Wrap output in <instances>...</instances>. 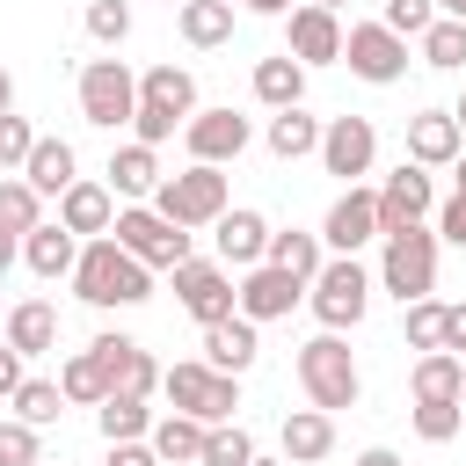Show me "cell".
<instances>
[{"instance_id": "cell-50", "label": "cell", "mask_w": 466, "mask_h": 466, "mask_svg": "<svg viewBox=\"0 0 466 466\" xmlns=\"http://www.w3.org/2000/svg\"><path fill=\"white\" fill-rule=\"evenodd\" d=\"M15 255H22V233H7V226H0V277L15 269Z\"/></svg>"}, {"instance_id": "cell-44", "label": "cell", "mask_w": 466, "mask_h": 466, "mask_svg": "<svg viewBox=\"0 0 466 466\" xmlns=\"http://www.w3.org/2000/svg\"><path fill=\"white\" fill-rule=\"evenodd\" d=\"M87 36L95 44H124L131 36V0H87Z\"/></svg>"}, {"instance_id": "cell-11", "label": "cell", "mask_w": 466, "mask_h": 466, "mask_svg": "<svg viewBox=\"0 0 466 466\" xmlns=\"http://www.w3.org/2000/svg\"><path fill=\"white\" fill-rule=\"evenodd\" d=\"M342 66L371 87H393L408 73V36H393L386 22H350L342 29Z\"/></svg>"}, {"instance_id": "cell-18", "label": "cell", "mask_w": 466, "mask_h": 466, "mask_svg": "<svg viewBox=\"0 0 466 466\" xmlns=\"http://www.w3.org/2000/svg\"><path fill=\"white\" fill-rule=\"evenodd\" d=\"M320 240H328V255H357L364 240H379V189H357V182H350V189L328 204Z\"/></svg>"}, {"instance_id": "cell-35", "label": "cell", "mask_w": 466, "mask_h": 466, "mask_svg": "<svg viewBox=\"0 0 466 466\" xmlns=\"http://www.w3.org/2000/svg\"><path fill=\"white\" fill-rule=\"evenodd\" d=\"M58 393H66V408H102V400H109V379H102L95 350H73V357L58 364Z\"/></svg>"}, {"instance_id": "cell-23", "label": "cell", "mask_w": 466, "mask_h": 466, "mask_svg": "<svg viewBox=\"0 0 466 466\" xmlns=\"http://www.w3.org/2000/svg\"><path fill=\"white\" fill-rule=\"evenodd\" d=\"M277 444H284V466H320V459L335 451V415H320V408H291L284 430H277Z\"/></svg>"}, {"instance_id": "cell-17", "label": "cell", "mask_w": 466, "mask_h": 466, "mask_svg": "<svg viewBox=\"0 0 466 466\" xmlns=\"http://www.w3.org/2000/svg\"><path fill=\"white\" fill-rule=\"evenodd\" d=\"M371 160H379L371 116H328V131H320V167L342 175V182H357V175H371Z\"/></svg>"}, {"instance_id": "cell-8", "label": "cell", "mask_w": 466, "mask_h": 466, "mask_svg": "<svg viewBox=\"0 0 466 466\" xmlns=\"http://www.w3.org/2000/svg\"><path fill=\"white\" fill-rule=\"evenodd\" d=\"M109 240H116L124 255H138L146 269H182V262H189V233H182L175 218H160L153 204H124L116 226H109Z\"/></svg>"}, {"instance_id": "cell-33", "label": "cell", "mask_w": 466, "mask_h": 466, "mask_svg": "<svg viewBox=\"0 0 466 466\" xmlns=\"http://www.w3.org/2000/svg\"><path fill=\"white\" fill-rule=\"evenodd\" d=\"M269 262H277V269H291L299 284H313V277L328 269V240H320V233L284 226V233H269Z\"/></svg>"}, {"instance_id": "cell-31", "label": "cell", "mask_w": 466, "mask_h": 466, "mask_svg": "<svg viewBox=\"0 0 466 466\" xmlns=\"http://www.w3.org/2000/svg\"><path fill=\"white\" fill-rule=\"evenodd\" d=\"M153 408L146 400H131V393H109L102 408H95V430H102V444H146L153 437Z\"/></svg>"}, {"instance_id": "cell-27", "label": "cell", "mask_w": 466, "mask_h": 466, "mask_svg": "<svg viewBox=\"0 0 466 466\" xmlns=\"http://www.w3.org/2000/svg\"><path fill=\"white\" fill-rule=\"evenodd\" d=\"M22 182H29L36 197H66V189L80 182V153H73L66 138H36V153H29V167H22Z\"/></svg>"}, {"instance_id": "cell-55", "label": "cell", "mask_w": 466, "mask_h": 466, "mask_svg": "<svg viewBox=\"0 0 466 466\" xmlns=\"http://www.w3.org/2000/svg\"><path fill=\"white\" fill-rule=\"evenodd\" d=\"M451 182H459V189H451V197H466V153H459V160H451Z\"/></svg>"}, {"instance_id": "cell-37", "label": "cell", "mask_w": 466, "mask_h": 466, "mask_svg": "<svg viewBox=\"0 0 466 466\" xmlns=\"http://www.w3.org/2000/svg\"><path fill=\"white\" fill-rule=\"evenodd\" d=\"M0 226H7V233H22V240L44 226V197H36L22 175H0Z\"/></svg>"}, {"instance_id": "cell-48", "label": "cell", "mask_w": 466, "mask_h": 466, "mask_svg": "<svg viewBox=\"0 0 466 466\" xmlns=\"http://www.w3.org/2000/svg\"><path fill=\"white\" fill-rule=\"evenodd\" d=\"M444 350L466 364V299H459V306H451V320H444Z\"/></svg>"}, {"instance_id": "cell-45", "label": "cell", "mask_w": 466, "mask_h": 466, "mask_svg": "<svg viewBox=\"0 0 466 466\" xmlns=\"http://www.w3.org/2000/svg\"><path fill=\"white\" fill-rule=\"evenodd\" d=\"M393 36H422L430 22H437V0H386V15H379Z\"/></svg>"}, {"instance_id": "cell-25", "label": "cell", "mask_w": 466, "mask_h": 466, "mask_svg": "<svg viewBox=\"0 0 466 466\" xmlns=\"http://www.w3.org/2000/svg\"><path fill=\"white\" fill-rule=\"evenodd\" d=\"M102 175H109V189H116V197H131V204H146V197L167 182V175H160V153H153V146H138V138H131V146H116Z\"/></svg>"}, {"instance_id": "cell-15", "label": "cell", "mask_w": 466, "mask_h": 466, "mask_svg": "<svg viewBox=\"0 0 466 466\" xmlns=\"http://www.w3.org/2000/svg\"><path fill=\"white\" fill-rule=\"evenodd\" d=\"M284 51L313 73V66H342V15H328V7H291L284 15Z\"/></svg>"}, {"instance_id": "cell-20", "label": "cell", "mask_w": 466, "mask_h": 466, "mask_svg": "<svg viewBox=\"0 0 466 466\" xmlns=\"http://www.w3.org/2000/svg\"><path fill=\"white\" fill-rule=\"evenodd\" d=\"M466 153V131L451 124V109H415L408 116V160L415 167H451Z\"/></svg>"}, {"instance_id": "cell-28", "label": "cell", "mask_w": 466, "mask_h": 466, "mask_svg": "<svg viewBox=\"0 0 466 466\" xmlns=\"http://www.w3.org/2000/svg\"><path fill=\"white\" fill-rule=\"evenodd\" d=\"M204 437H211V430H204L197 415H160L146 444H153L160 466H204Z\"/></svg>"}, {"instance_id": "cell-22", "label": "cell", "mask_w": 466, "mask_h": 466, "mask_svg": "<svg viewBox=\"0 0 466 466\" xmlns=\"http://www.w3.org/2000/svg\"><path fill=\"white\" fill-rule=\"evenodd\" d=\"M255 357H262V335H255V320H218V328H204V364L211 371H226V379H240V371H255Z\"/></svg>"}, {"instance_id": "cell-56", "label": "cell", "mask_w": 466, "mask_h": 466, "mask_svg": "<svg viewBox=\"0 0 466 466\" xmlns=\"http://www.w3.org/2000/svg\"><path fill=\"white\" fill-rule=\"evenodd\" d=\"M306 7H328V15H342V7H350V0H306Z\"/></svg>"}, {"instance_id": "cell-40", "label": "cell", "mask_w": 466, "mask_h": 466, "mask_svg": "<svg viewBox=\"0 0 466 466\" xmlns=\"http://www.w3.org/2000/svg\"><path fill=\"white\" fill-rule=\"evenodd\" d=\"M408 422H415V437H422V444H451V437L466 430V408H459V400H415V408H408Z\"/></svg>"}, {"instance_id": "cell-7", "label": "cell", "mask_w": 466, "mask_h": 466, "mask_svg": "<svg viewBox=\"0 0 466 466\" xmlns=\"http://www.w3.org/2000/svg\"><path fill=\"white\" fill-rule=\"evenodd\" d=\"M371 291H379V277H364V269H357V255H328V269L306 284V306H313V320H320L328 335H342V328H357V320H364Z\"/></svg>"}, {"instance_id": "cell-54", "label": "cell", "mask_w": 466, "mask_h": 466, "mask_svg": "<svg viewBox=\"0 0 466 466\" xmlns=\"http://www.w3.org/2000/svg\"><path fill=\"white\" fill-rule=\"evenodd\" d=\"M437 15L444 22H466V0H437Z\"/></svg>"}, {"instance_id": "cell-39", "label": "cell", "mask_w": 466, "mask_h": 466, "mask_svg": "<svg viewBox=\"0 0 466 466\" xmlns=\"http://www.w3.org/2000/svg\"><path fill=\"white\" fill-rule=\"evenodd\" d=\"M415 44H422V66H437V73H459V66H466V22H444V15H437Z\"/></svg>"}, {"instance_id": "cell-57", "label": "cell", "mask_w": 466, "mask_h": 466, "mask_svg": "<svg viewBox=\"0 0 466 466\" xmlns=\"http://www.w3.org/2000/svg\"><path fill=\"white\" fill-rule=\"evenodd\" d=\"M451 124H459V131H466V95H459V102H451Z\"/></svg>"}, {"instance_id": "cell-13", "label": "cell", "mask_w": 466, "mask_h": 466, "mask_svg": "<svg viewBox=\"0 0 466 466\" xmlns=\"http://www.w3.org/2000/svg\"><path fill=\"white\" fill-rule=\"evenodd\" d=\"M248 138H255V124H248L240 109H197V116L182 124V146H189V160H204V167L240 160V153H248Z\"/></svg>"}, {"instance_id": "cell-6", "label": "cell", "mask_w": 466, "mask_h": 466, "mask_svg": "<svg viewBox=\"0 0 466 466\" xmlns=\"http://www.w3.org/2000/svg\"><path fill=\"white\" fill-rule=\"evenodd\" d=\"M153 211L160 218H175L182 233L189 226H218L233 204H226V167H204V160H189L182 175H167L160 189H153Z\"/></svg>"}, {"instance_id": "cell-5", "label": "cell", "mask_w": 466, "mask_h": 466, "mask_svg": "<svg viewBox=\"0 0 466 466\" xmlns=\"http://www.w3.org/2000/svg\"><path fill=\"white\" fill-rule=\"evenodd\" d=\"M379 291H393L400 306L437 291V233L430 226H400L379 240Z\"/></svg>"}, {"instance_id": "cell-43", "label": "cell", "mask_w": 466, "mask_h": 466, "mask_svg": "<svg viewBox=\"0 0 466 466\" xmlns=\"http://www.w3.org/2000/svg\"><path fill=\"white\" fill-rule=\"evenodd\" d=\"M0 466H44V437H36L22 415L0 422Z\"/></svg>"}, {"instance_id": "cell-58", "label": "cell", "mask_w": 466, "mask_h": 466, "mask_svg": "<svg viewBox=\"0 0 466 466\" xmlns=\"http://www.w3.org/2000/svg\"><path fill=\"white\" fill-rule=\"evenodd\" d=\"M255 466H284V459H262V451H255Z\"/></svg>"}, {"instance_id": "cell-12", "label": "cell", "mask_w": 466, "mask_h": 466, "mask_svg": "<svg viewBox=\"0 0 466 466\" xmlns=\"http://www.w3.org/2000/svg\"><path fill=\"white\" fill-rule=\"evenodd\" d=\"M87 350H95L109 393H131V400H153V393H160V371H167V364H153V350H146L138 335H95Z\"/></svg>"}, {"instance_id": "cell-29", "label": "cell", "mask_w": 466, "mask_h": 466, "mask_svg": "<svg viewBox=\"0 0 466 466\" xmlns=\"http://www.w3.org/2000/svg\"><path fill=\"white\" fill-rule=\"evenodd\" d=\"M320 131H328V124L299 102V109H277L262 138H269V153H277V160H306V153H320Z\"/></svg>"}, {"instance_id": "cell-53", "label": "cell", "mask_w": 466, "mask_h": 466, "mask_svg": "<svg viewBox=\"0 0 466 466\" xmlns=\"http://www.w3.org/2000/svg\"><path fill=\"white\" fill-rule=\"evenodd\" d=\"M15 109V80H7V66H0V116Z\"/></svg>"}, {"instance_id": "cell-49", "label": "cell", "mask_w": 466, "mask_h": 466, "mask_svg": "<svg viewBox=\"0 0 466 466\" xmlns=\"http://www.w3.org/2000/svg\"><path fill=\"white\" fill-rule=\"evenodd\" d=\"M109 466H160L153 444H109Z\"/></svg>"}, {"instance_id": "cell-1", "label": "cell", "mask_w": 466, "mask_h": 466, "mask_svg": "<svg viewBox=\"0 0 466 466\" xmlns=\"http://www.w3.org/2000/svg\"><path fill=\"white\" fill-rule=\"evenodd\" d=\"M73 291H80L87 306H102V313H109V306H146V299H153V269H146L138 255H124V248L102 233V240L80 248V262H73Z\"/></svg>"}, {"instance_id": "cell-3", "label": "cell", "mask_w": 466, "mask_h": 466, "mask_svg": "<svg viewBox=\"0 0 466 466\" xmlns=\"http://www.w3.org/2000/svg\"><path fill=\"white\" fill-rule=\"evenodd\" d=\"M299 386H306V400L320 408V415H335V408H357V393H364V379H357V357H350V342L342 335H313V342H299Z\"/></svg>"}, {"instance_id": "cell-4", "label": "cell", "mask_w": 466, "mask_h": 466, "mask_svg": "<svg viewBox=\"0 0 466 466\" xmlns=\"http://www.w3.org/2000/svg\"><path fill=\"white\" fill-rule=\"evenodd\" d=\"M160 393H167V408H175V415H197L204 430L233 422V408H240V379L211 371L204 357H182V364H167V371H160Z\"/></svg>"}, {"instance_id": "cell-41", "label": "cell", "mask_w": 466, "mask_h": 466, "mask_svg": "<svg viewBox=\"0 0 466 466\" xmlns=\"http://www.w3.org/2000/svg\"><path fill=\"white\" fill-rule=\"evenodd\" d=\"M204 466H255V437H248L240 422H218V430L204 437Z\"/></svg>"}, {"instance_id": "cell-52", "label": "cell", "mask_w": 466, "mask_h": 466, "mask_svg": "<svg viewBox=\"0 0 466 466\" xmlns=\"http://www.w3.org/2000/svg\"><path fill=\"white\" fill-rule=\"evenodd\" d=\"M240 15H291V0H233Z\"/></svg>"}, {"instance_id": "cell-14", "label": "cell", "mask_w": 466, "mask_h": 466, "mask_svg": "<svg viewBox=\"0 0 466 466\" xmlns=\"http://www.w3.org/2000/svg\"><path fill=\"white\" fill-rule=\"evenodd\" d=\"M430 204H437V182H430V167L400 160V167L379 182V240H386V233H400V226H422V218H430Z\"/></svg>"}, {"instance_id": "cell-9", "label": "cell", "mask_w": 466, "mask_h": 466, "mask_svg": "<svg viewBox=\"0 0 466 466\" xmlns=\"http://www.w3.org/2000/svg\"><path fill=\"white\" fill-rule=\"evenodd\" d=\"M80 116L95 131H116V124L138 116V80H131L124 58H87L80 66Z\"/></svg>"}, {"instance_id": "cell-19", "label": "cell", "mask_w": 466, "mask_h": 466, "mask_svg": "<svg viewBox=\"0 0 466 466\" xmlns=\"http://www.w3.org/2000/svg\"><path fill=\"white\" fill-rule=\"evenodd\" d=\"M211 248H218L226 269H255V262H269V218L248 211V204H233V211L211 226Z\"/></svg>"}, {"instance_id": "cell-60", "label": "cell", "mask_w": 466, "mask_h": 466, "mask_svg": "<svg viewBox=\"0 0 466 466\" xmlns=\"http://www.w3.org/2000/svg\"><path fill=\"white\" fill-rule=\"evenodd\" d=\"M459 408H466V386H459Z\"/></svg>"}, {"instance_id": "cell-59", "label": "cell", "mask_w": 466, "mask_h": 466, "mask_svg": "<svg viewBox=\"0 0 466 466\" xmlns=\"http://www.w3.org/2000/svg\"><path fill=\"white\" fill-rule=\"evenodd\" d=\"M167 7H175V15H182V7H189V0H167Z\"/></svg>"}, {"instance_id": "cell-30", "label": "cell", "mask_w": 466, "mask_h": 466, "mask_svg": "<svg viewBox=\"0 0 466 466\" xmlns=\"http://www.w3.org/2000/svg\"><path fill=\"white\" fill-rule=\"evenodd\" d=\"M7 342H15L22 357L58 350V306H51V299H22V306L7 313Z\"/></svg>"}, {"instance_id": "cell-38", "label": "cell", "mask_w": 466, "mask_h": 466, "mask_svg": "<svg viewBox=\"0 0 466 466\" xmlns=\"http://www.w3.org/2000/svg\"><path fill=\"white\" fill-rule=\"evenodd\" d=\"M15 415H22L29 430H51V422L66 415V393H58V379H22V386H15Z\"/></svg>"}, {"instance_id": "cell-10", "label": "cell", "mask_w": 466, "mask_h": 466, "mask_svg": "<svg viewBox=\"0 0 466 466\" xmlns=\"http://www.w3.org/2000/svg\"><path fill=\"white\" fill-rule=\"evenodd\" d=\"M175 277V299H182V313L197 320V328H218V320H233L240 313V291H233V277H226V262H204V255H189L182 269H167Z\"/></svg>"}, {"instance_id": "cell-47", "label": "cell", "mask_w": 466, "mask_h": 466, "mask_svg": "<svg viewBox=\"0 0 466 466\" xmlns=\"http://www.w3.org/2000/svg\"><path fill=\"white\" fill-rule=\"evenodd\" d=\"M15 386H22V350L0 342V400H15Z\"/></svg>"}, {"instance_id": "cell-2", "label": "cell", "mask_w": 466, "mask_h": 466, "mask_svg": "<svg viewBox=\"0 0 466 466\" xmlns=\"http://www.w3.org/2000/svg\"><path fill=\"white\" fill-rule=\"evenodd\" d=\"M189 116H197V80H189V66H146V73H138L131 138H138V146H167Z\"/></svg>"}, {"instance_id": "cell-26", "label": "cell", "mask_w": 466, "mask_h": 466, "mask_svg": "<svg viewBox=\"0 0 466 466\" xmlns=\"http://www.w3.org/2000/svg\"><path fill=\"white\" fill-rule=\"evenodd\" d=\"M80 248H87L80 233H66L58 218H44V226H36L29 240H22V262H29V269H36L44 284H51V277H73V262H80Z\"/></svg>"}, {"instance_id": "cell-21", "label": "cell", "mask_w": 466, "mask_h": 466, "mask_svg": "<svg viewBox=\"0 0 466 466\" xmlns=\"http://www.w3.org/2000/svg\"><path fill=\"white\" fill-rule=\"evenodd\" d=\"M58 226L80 233V240H102V233L116 226V189H109V182H73V189L58 197Z\"/></svg>"}, {"instance_id": "cell-34", "label": "cell", "mask_w": 466, "mask_h": 466, "mask_svg": "<svg viewBox=\"0 0 466 466\" xmlns=\"http://www.w3.org/2000/svg\"><path fill=\"white\" fill-rule=\"evenodd\" d=\"M459 386H466V364H459L451 350H430V357H415V371H408V393H415V400H459Z\"/></svg>"}, {"instance_id": "cell-46", "label": "cell", "mask_w": 466, "mask_h": 466, "mask_svg": "<svg viewBox=\"0 0 466 466\" xmlns=\"http://www.w3.org/2000/svg\"><path fill=\"white\" fill-rule=\"evenodd\" d=\"M437 240H451V248H466V197H451V204L437 211Z\"/></svg>"}, {"instance_id": "cell-32", "label": "cell", "mask_w": 466, "mask_h": 466, "mask_svg": "<svg viewBox=\"0 0 466 466\" xmlns=\"http://www.w3.org/2000/svg\"><path fill=\"white\" fill-rule=\"evenodd\" d=\"M233 15H240L233 0H189V7L175 15V29H182L189 51H218V44L233 36Z\"/></svg>"}, {"instance_id": "cell-24", "label": "cell", "mask_w": 466, "mask_h": 466, "mask_svg": "<svg viewBox=\"0 0 466 466\" xmlns=\"http://www.w3.org/2000/svg\"><path fill=\"white\" fill-rule=\"evenodd\" d=\"M248 87H255V102H262L269 116H277V109H299V102H306V66H299L291 51H277V58H255Z\"/></svg>"}, {"instance_id": "cell-51", "label": "cell", "mask_w": 466, "mask_h": 466, "mask_svg": "<svg viewBox=\"0 0 466 466\" xmlns=\"http://www.w3.org/2000/svg\"><path fill=\"white\" fill-rule=\"evenodd\" d=\"M357 466H408L400 451H386V444H371V451H357Z\"/></svg>"}, {"instance_id": "cell-42", "label": "cell", "mask_w": 466, "mask_h": 466, "mask_svg": "<svg viewBox=\"0 0 466 466\" xmlns=\"http://www.w3.org/2000/svg\"><path fill=\"white\" fill-rule=\"evenodd\" d=\"M36 138H44V131H29V116L7 109V116H0V175H22L29 153H36Z\"/></svg>"}, {"instance_id": "cell-16", "label": "cell", "mask_w": 466, "mask_h": 466, "mask_svg": "<svg viewBox=\"0 0 466 466\" xmlns=\"http://www.w3.org/2000/svg\"><path fill=\"white\" fill-rule=\"evenodd\" d=\"M240 320H291V306L306 299V284L291 277V269H277V262H255V269H240Z\"/></svg>"}, {"instance_id": "cell-36", "label": "cell", "mask_w": 466, "mask_h": 466, "mask_svg": "<svg viewBox=\"0 0 466 466\" xmlns=\"http://www.w3.org/2000/svg\"><path fill=\"white\" fill-rule=\"evenodd\" d=\"M444 320H451L444 299H415V306H400V335H408V350H415V357L444 350Z\"/></svg>"}]
</instances>
